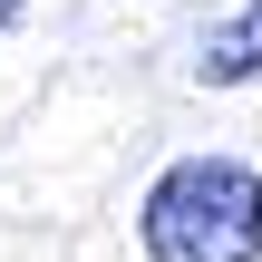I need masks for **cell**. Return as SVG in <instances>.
<instances>
[{"instance_id":"cell-1","label":"cell","mask_w":262,"mask_h":262,"mask_svg":"<svg viewBox=\"0 0 262 262\" xmlns=\"http://www.w3.org/2000/svg\"><path fill=\"white\" fill-rule=\"evenodd\" d=\"M146 262H262V175L243 156H175L136 204Z\"/></svg>"},{"instance_id":"cell-2","label":"cell","mask_w":262,"mask_h":262,"mask_svg":"<svg viewBox=\"0 0 262 262\" xmlns=\"http://www.w3.org/2000/svg\"><path fill=\"white\" fill-rule=\"evenodd\" d=\"M194 78H204V88H253V78H262V0H233V10L204 29Z\"/></svg>"},{"instance_id":"cell-3","label":"cell","mask_w":262,"mask_h":262,"mask_svg":"<svg viewBox=\"0 0 262 262\" xmlns=\"http://www.w3.org/2000/svg\"><path fill=\"white\" fill-rule=\"evenodd\" d=\"M19 10H29V0H0V29H10V19H19Z\"/></svg>"}]
</instances>
